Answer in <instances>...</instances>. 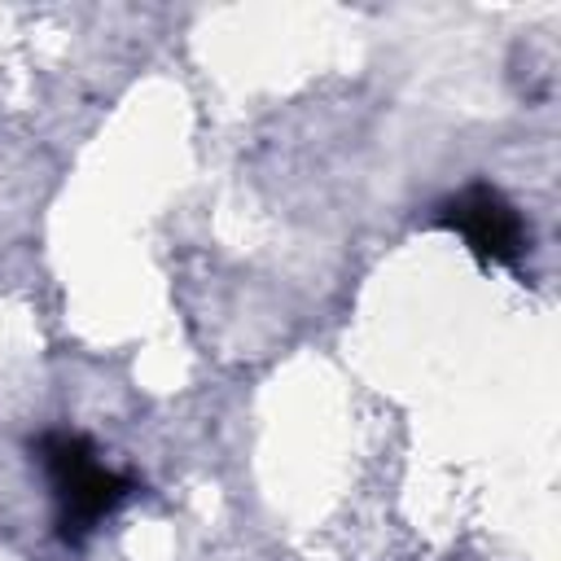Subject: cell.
<instances>
[{"instance_id": "6da1fadb", "label": "cell", "mask_w": 561, "mask_h": 561, "mask_svg": "<svg viewBox=\"0 0 561 561\" xmlns=\"http://www.w3.org/2000/svg\"><path fill=\"white\" fill-rule=\"evenodd\" d=\"M39 460L53 478V491H57V504H61L57 522H61L66 539H83L131 491L127 478L110 473L79 434H44L39 438Z\"/></svg>"}, {"instance_id": "7a4b0ae2", "label": "cell", "mask_w": 561, "mask_h": 561, "mask_svg": "<svg viewBox=\"0 0 561 561\" xmlns=\"http://www.w3.org/2000/svg\"><path fill=\"white\" fill-rule=\"evenodd\" d=\"M438 219L447 228H456L469 241V250H478L491 263H517V254L526 245V228H522L517 210L486 184H469L465 193L443 202Z\"/></svg>"}]
</instances>
